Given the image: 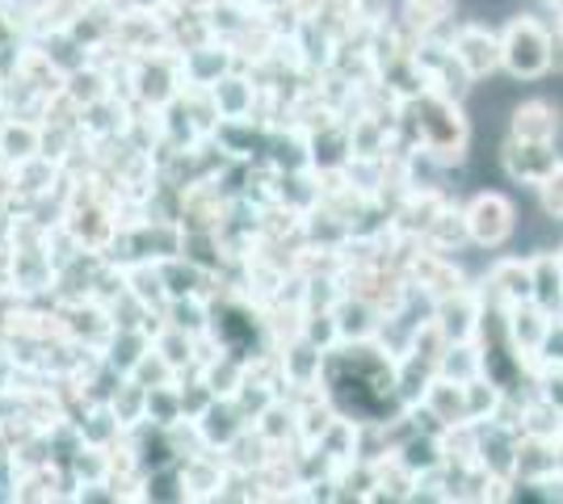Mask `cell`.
I'll return each instance as SVG.
<instances>
[{
  "label": "cell",
  "instance_id": "8992f818",
  "mask_svg": "<svg viewBox=\"0 0 563 504\" xmlns=\"http://www.w3.org/2000/svg\"><path fill=\"white\" fill-rule=\"evenodd\" d=\"M563 156L555 152V144H526V139H505L500 147V168L514 177L517 186H534L539 190L542 181L555 172Z\"/></svg>",
  "mask_w": 563,
  "mask_h": 504
},
{
  "label": "cell",
  "instance_id": "9c48e42d",
  "mask_svg": "<svg viewBox=\"0 0 563 504\" xmlns=\"http://www.w3.org/2000/svg\"><path fill=\"white\" fill-rule=\"evenodd\" d=\"M551 320L555 312H547L542 303L534 299H526V303H514L509 312H505V324H509V340H514V349L521 354V361L534 370V358H539L542 340H547V328H551Z\"/></svg>",
  "mask_w": 563,
  "mask_h": 504
},
{
  "label": "cell",
  "instance_id": "ba28073f",
  "mask_svg": "<svg viewBox=\"0 0 563 504\" xmlns=\"http://www.w3.org/2000/svg\"><path fill=\"white\" fill-rule=\"evenodd\" d=\"M484 312H488V303H484L479 287H463L438 299V324L446 328L450 340H475L484 328Z\"/></svg>",
  "mask_w": 563,
  "mask_h": 504
},
{
  "label": "cell",
  "instance_id": "277c9868",
  "mask_svg": "<svg viewBox=\"0 0 563 504\" xmlns=\"http://www.w3.org/2000/svg\"><path fill=\"white\" fill-rule=\"evenodd\" d=\"M479 294L488 307H500V312L534 299V261L530 257H496L479 282Z\"/></svg>",
  "mask_w": 563,
  "mask_h": 504
},
{
  "label": "cell",
  "instance_id": "8fae6325",
  "mask_svg": "<svg viewBox=\"0 0 563 504\" xmlns=\"http://www.w3.org/2000/svg\"><path fill=\"white\" fill-rule=\"evenodd\" d=\"M530 261H534V303H542L547 312H560L563 307L560 257L551 248H539V253H530Z\"/></svg>",
  "mask_w": 563,
  "mask_h": 504
},
{
  "label": "cell",
  "instance_id": "4fadbf2b",
  "mask_svg": "<svg viewBox=\"0 0 563 504\" xmlns=\"http://www.w3.org/2000/svg\"><path fill=\"white\" fill-rule=\"evenodd\" d=\"M542 370H563V315H555L551 328H547V340H542L539 358H534V379Z\"/></svg>",
  "mask_w": 563,
  "mask_h": 504
},
{
  "label": "cell",
  "instance_id": "52a82bcc",
  "mask_svg": "<svg viewBox=\"0 0 563 504\" xmlns=\"http://www.w3.org/2000/svg\"><path fill=\"white\" fill-rule=\"evenodd\" d=\"M563 126V110L555 101H542V97H530V101H517L509 110V139H526V144H555Z\"/></svg>",
  "mask_w": 563,
  "mask_h": 504
},
{
  "label": "cell",
  "instance_id": "7a4b0ae2",
  "mask_svg": "<svg viewBox=\"0 0 563 504\" xmlns=\"http://www.w3.org/2000/svg\"><path fill=\"white\" fill-rule=\"evenodd\" d=\"M417 139L438 165H463L471 147V119L463 114V101H450L424 89L417 101Z\"/></svg>",
  "mask_w": 563,
  "mask_h": 504
},
{
  "label": "cell",
  "instance_id": "30bf717a",
  "mask_svg": "<svg viewBox=\"0 0 563 504\" xmlns=\"http://www.w3.org/2000/svg\"><path fill=\"white\" fill-rule=\"evenodd\" d=\"M421 408H424V416L438 421L442 429L463 425V421H471L467 416V383H454V379H446V374H438V379L429 383V391H424Z\"/></svg>",
  "mask_w": 563,
  "mask_h": 504
},
{
  "label": "cell",
  "instance_id": "9a60e30c",
  "mask_svg": "<svg viewBox=\"0 0 563 504\" xmlns=\"http://www.w3.org/2000/svg\"><path fill=\"white\" fill-rule=\"evenodd\" d=\"M551 34H555V59H551V72H563V4L551 9Z\"/></svg>",
  "mask_w": 563,
  "mask_h": 504
},
{
  "label": "cell",
  "instance_id": "2e32d148",
  "mask_svg": "<svg viewBox=\"0 0 563 504\" xmlns=\"http://www.w3.org/2000/svg\"><path fill=\"white\" fill-rule=\"evenodd\" d=\"M555 257H560V269H563V244H560V248H555Z\"/></svg>",
  "mask_w": 563,
  "mask_h": 504
},
{
  "label": "cell",
  "instance_id": "6da1fadb",
  "mask_svg": "<svg viewBox=\"0 0 563 504\" xmlns=\"http://www.w3.org/2000/svg\"><path fill=\"white\" fill-rule=\"evenodd\" d=\"M551 59H555V34L539 13H514L500 25V64L509 80L534 85L542 76H551Z\"/></svg>",
  "mask_w": 563,
  "mask_h": 504
},
{
  "label": "cell",
  "instance_id": "5bb4252c",
  "mask_svg": "<svg viewBox=\"0 0 563 504\" xmlns=\"http://www.w3.org/2000/svg\"><path fill=\"white\" fill-rule=\"evenodd\" d=\"M539 206H542V215H547V223H563V160L539 186Z\"/></svg>",
  "mask_w": 563,
  "mask_h": 504
},
{
  "label": "cell",
  "instance_id": "3957f363",
  "mask_svg": "<svg viewBox=\"0 0 563 504\" xmlns=\"http://www.w3.org/2000/svg\"><path fill=\"white\" fill-rule=\"evenodd\" d=\"M463 219H467V236L475 248L496 253L517 236V206L509 193L479 190L463 202Z\"/></svg>",
  "mask_w": 563,
  "mask_h": 504
},
{
  "label": "cell",
  "instance_id": "5b68a950",
  "mask_svg": "<svg viewBox=\"0 0 563 504\" xmlns=\"http://www.w3.org/2000/svg\"><path fill=\"white\" fill-rule=\"evenodd\" d=\"M450 51L459 55V64L471 72V80H488V76L505 72L500 64V30H488L484 22H463L450 34Z\"/></svg>",
  "mask_w": 563,
  "mask_h": 504
},
{
  "label": "cell",
  "instance_id": "7c38bea8",
  "mask_svg": "<svg viewBox=\"0 0 563 504\" xmlns=\"http://www.w3.org/2000/svg\"><path fill=\"white\" fill-rule=\"evenodd\" d=\"M424 240H429V248H438V253H459L463 244H471L463 206H450V202H446V206H442V215L429 223Z\"/></svg>",
  "mask_w": 563,
  "mask_h": 504
}]
</instances>
